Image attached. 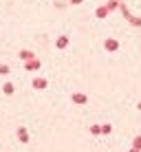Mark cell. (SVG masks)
<instances>
[{"instance_id":"cell-1","label":"cell","mask_w":141,"mask_h":152,"mask_svg":"<svg viewBox=\"0 0 141 152\" xmlns=\"http://www.w3.org/2000/svg\"><path fill=\"white\" fill-rule=\"evenodd\" d=\"M71 2H82V0H71Z\"/></svg>"}]
</instances>
